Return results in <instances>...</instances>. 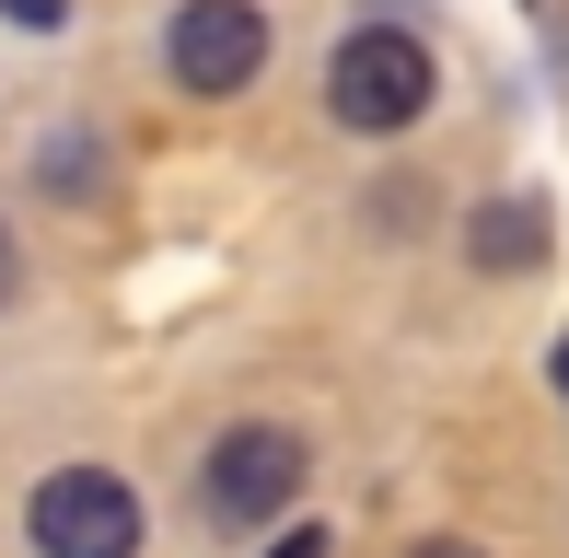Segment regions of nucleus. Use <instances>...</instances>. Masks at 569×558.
<instances>
[{
    "instance_id": "f03ea898",
    "label": "nucleus",
    "mask_w": 569,
    "mask_h": 558,
    "mask_svg": "<svg viewBox=\"0 0 569 558\" xmlns=\"http://www.w3.org/2000/svg\"><path fill=\"white\" fill-rule=\"evenodd\" d=\"M23 536L36 558H140V489L117 466H59L23 500Z\"/></svg>"
},
{
    "instance_id": "0eeeda50",
    "label": "nucleus",
    "mask_w": 569,
    "mask_h": 558,
    "mask_svg": "<svg viewBox=\"0 0 569 558\" xmlns=\"http://www.w3.org/2000/svg\"><path fill=\"white\" fill-rule=\"evenodd\" d=\"M0 12H12L23 36H59V23H70V0H0Z\"/></svg>"
},
{
    "instance_id": "9d476101",
    "label": "nucleus",
    "mask_w": 569,
    "mask_h": 558,
    "mask_svg": "<svg viewBox=\"0 0 569 558\" xmlns=\"http://www.w3.org/2000/svg\"><path fill=\"white\" fill-rule=\"evenodd\" d=\"M419 558H477V547H465V536H430V547H419Z\"/></svg>"
},
{
    "instance_id": "39448f33",
    "label": "nucleus",
    "mask_w": 569,
    "mask_h": 558,
    "mask_svg": "<svg viewBox=\"0 0 569 558\" xmlns=\"http://www.w3.org/2000/svg\"><path fill=\"white\" fill-rule=\"evenodd\" d=\"M558 257V210L535 187H500V198H477L465 210V268H488V279H523V268H547Z\"/></svg>"
},
{
    "instance_id": "7ed1b4c3",
    "label": "nucleus",
    "mask_w": 569,
    "mask_h": 558,
    "mask_svg": "<svg viewBox=\"0 0 569 558\" xmlns=\"http://www.w3.org/2000/svg\"><path fill=\"white\" fill-rule=\"evenodd\" d=\"M198 500H210V524H232V536H256V524H279L302 500V442L279 419H244L210 442V466H198Z\"/></svg>"
},
{
    "instance_id": "20e7f679",
    "label": "nucleus",
    "mask_w": 569,
    "mask_h": 558,
    "mask_svg": "<svg viewBox=\"0 0 569 558\" xmlns=\"http://www.w3.org/2000/svg\"><path fill=\"white\" fill-rule=\"evenodd\" d=\"M163 70L187 93H244L256 70H268V12L256 0H174V23H163Z\"/></svg>"
},
{
    "instance_id": "f257e3e1",
    "label": "nucleus",
    "mask_w": 569,
    "mask_h": 558,
    "mask_svg": "<svg viewBox=\"0 0 569 558\" xmlns=\"http://www.w3.org/2000/svg\"><path fill=\"white\" fill-rule=\"evenodd\" d=\"M430 93H442V70H430V47L407 36V23H349L338 59H326V117L360 140H396L430 117Z\"/></svg>"
},
{
    "instance_id": "423d86ee",
    "label": "nucleus",
    "mask_w": 569,
    "mask_h": 558,
    "mask_svg": "<svg viewBox=\"0 0 569 558\" xmlns=\"http://www.w3.org/2000/svg\"><path fill=\"white\" fill-rule=\"evenodd\" d=\"M93 175H106L93 140H47V198H93Z\"/></svg>"
},
{
    "instance_id": "9b49d317",
    "label": "nucleus",
    "mask_w": 569,
    "mask_h": 558,
    "mask_svg": "<svg viewBox=\"0 0 569 558\" xmlns=\"http://www.w3.org/2000/svg\"><path fill=\"white\" fill-rule=\"evenodd\" d=\"M558 396H569V338H558Z\"/></svg>"
},
{
    "instance_id": "1a4fd4ad",
    "label": "nucleus",
    "mask_w": 569,
    "mask_h": 558,
    "mask_svg": "<svg viewBox=\"0 0 569 558\" xmlns=\"http://www.w3.org/2000/svg\"><path fill=\"white\" fill-rule=\"evenodd\" d=\"M12 279H23V257H12V233H0V302H12Z\"/></svg>"
},
{
    "instance_id": "6e6552de",
    "label": "nucleus",
    "mask_w": 569,
    "mask_h": 558,
    "mask_svg": "<svg viewBox=\"0 0 569 558\" xmlns=\"http://www.w3.org/2000/svg\"><path fill=\"white\" fill-rule=\"evenodd\" d=\"M268 558H326V536H315V524H291V536H279Z\"/></svg>"
}]
</instances>
